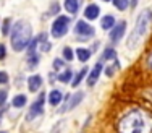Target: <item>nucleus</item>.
<instances>
[{
	"label": "nucleus",
	"mask_w": 152,
	"mask_h": 133,
	"mask_svg": "<svg viewBox=\"0 0 152 133\" xmlns=\"http://www.w3.org/2000/svg\"><path fill=\"white\" fill-rule=\"evenodd\" d=\"M120 133H152V118L144 110H129L118 123Z\"/></svg>",
	"instance_id": "f257e3e1"
},
{
	"label": "nucleus",
	"mask_w": 152,
	"mask_h": 133,
	"mask_svg": "<svg viewBox=\"0 0 152 133\" xmlns=\"http://www.w3.org/2000/svg\"><path fill=\"white\" fill-rule=\"evenodd\" d=\"M151 24H152V10L151 8H144L142 12L137 15V18H136L134 28H133V31L128 36L126 47L131 49V50L136 49L137 46L141 44V41L146 37V34L149 33Z\"/></svg>",
	"instance_id": "f03ea898"
},
{
	"label": "nucleus",
	"mask_w": 152,
	"mask_h": 133,
	"mask_svg": "<svg viewBox=\"0 0 152 133\" xmlns=\"http://www.w3.org/2000/svg\"><path fill=\"white\" fill-rule=\"evenodd\" d=\"M31 36H32V28L29 24V21L20 20L13 24L12 33H10V44L12 49L15 52H23L24 49H28L31 42Z\"/></svg>",
	"instance_id": "7ed1b4c3"
},
{
	"label": "nucleus",
	"mask_w": 152,
	"mask_h": 133,
	"mask_svg": "<svg viewBox=\"0 0 152 133\" xmlns=\"http://www.w3.org/2000/svg\"><path fill=\"white\" fill-rule=\"evenodd\" d=\"M68 28H70V16L58 15L55 20H53V23H52L50 34H52V37L60 39V37H63V36L68 33Z\"/></svg>",
	"instance_id": "20e7f679"
},
{
	"label": "nucleus",
	"mask_w": 152,
	"mask_h": 133,
	"mask_svg": "<svg viewBox=\"0 0 152 133\" xmlns=\"http://www.w3.org/2000/svg\"><path fill=\"white\" fill-rule=\"evenodd\" d=\"M45 96H47L45 93H39L37 99L31 104V109H29V112H28V115H26L28 120H32V118H37L39 115H42V112H44Z\"/></svg>",
	"instance_id": "39448f33"
},
{
	"label": "nucleus",
	"mask_w": 152,
	"mask_h": 133,
	"mask_svg": "<svg viewBox=\"0 0 152 133\" xmlns=\"http://www.w3.org/2000/svg\"><path fill=\"white\" fill-rule=\"evenodd\" d=\"M83 98H84V93H83V91H78L75 96H71V94H65V96H63L65 104H63V107L60 109V112H66V110L75 109V107L83 101Z\"/></svg>",
	"instance_id": "423d86ee"
},
{
	"label": "nucleus",
	"mask_w": 152,
	"mask_h": 133,
	"mask_svg": "<svg viewBox=\"0 0 152 133\" xmlns=\"http://www.w3.org/2000/svg\"><path fill=\"white\" fill-rule=\"evenodd\" d=\"M75 33L78 36H81V37H92L96 34V29L89 23H86L84 20H79L75 24Z\"/></svg>",
	"instance_id": "0eeeda50"
},
{
	"label": "nucleus",
	"mask_w": 152,
	"mask_h": 133,
	"mask_svg": "<svg viewBox=\"0 0 152 133\" xmlns=\"http://www.w3.org/2000/svg\"><path fill=\"white\" fill-rule=\"evenodd\" d=\"M102 70H104V63H102V60H100V62H97L96 65H94V68L89 71V75H88V80H86V83H88L89 88H92V86L97 83V80H99Z\"/></svg>",
	"instance_id": "6e6552de"
},
{
	"label": "nucleus",
	"mask_w": 152,
	"mask_h": 133,
	"mask_svg": "<svg viewBox=\"0 0 152 133\" xmlns=\"http://www.w3.org/2000/svg\"><path fill=\"white\" fill-rule=\"evenodd\" d=\"M125 31H126V23L125 21H120V23H117L113 28L110 29V41L113 42V44H117L118 41L125 36Z\"/></svg>",
	"instance_id": "1a4fd4ad"
},
{
	"label": "nucleus",
	"mask_w": 152,
	"mask_h": 133,
	"mask_svg": "<svg viewBox=\"0 0 152 133\" xmlns=\"http://www.w3.org/2000/svg\"><path fill=\"white\" fill-rule=\"evenodd\" d=\"M99 15H100V8H99V5H96V3H89V5L84 8V18L89 20V21L97 20Z\"/></svg>",
	"instance_id": "9d476101"
},
{
	"label": "nucleus",
	"mask_w": 152,
	"mask_h": 133,
	"mask_svg": "<svg viewBox=\"0 0 152 133\" xmlns=\"http://www.w3.org/2000/svg\"><path fill=\"white\" fill-rule=\"evenodd\" d=\"M42 76L41 75H31L29 78H28V89H29L31 93H37L39 89H41L42 86Z\"/></svg>",
	"instance_id": "9b49d317"
},
{
	"label": "nucleus",
	"mask_w": 152,
	"mask_h": 133,
	"mask_svg": "<svg viewBox=\"0 0 152 133\" xmlns=\"http://www.w3.org/2000/svg\"><path fill=\"white\" fill-rule=\"evenodd\" d=\"M63 8L66 10L70 15H76L79 10V0H65L63 2Z\"/></svg>",
	"instance_id": "f8f14e48"
},
{
	"label": "nucleus",
	"mask_w": 152,
	"mask_h": 133,
	"mask_svg": "<svg viewBox=\"0 0 152 133\" xmlns=\"http://www.w3.org/2000/svg\"><path fill=\"white\" fill-rule=\"evenodd\" d=\"M47 99H49L50 106H58L61 101H63V94H61V91H58V89H52Z\"/></svg>",
	"instance_id": "ddd939ff"
},
{
	"label": "nucleus",
	"mask_w": 152,
	"mask_h": 133,
	"mask_svg": "<svg viewBox=\"0 0 152 133\" xmlns=\"http://www.w3.org/2000/svg\"><path fill=\"white\" fill-rule=\"evenodd\" d=\"M88 73H89V68H81V70H79L76 75H73V80H71V86H73V88H76V86L81 83L83 78H84Z\"/></svg>",
	"instance_id": "4468645a"
},
{
	"label": "nucleus",
	"mask_w": 152,
	"mask_h": 133,
	"mask_svg": "<svg viewBox=\"0 0 152 133\" xmlns=\"http://www.w3.org/2000/svg\"><path fill=\"white\" fill-rule=\"evenodd\" d=\"M115 24L117 23H115V18L112 15H105L102 18V21H100V26H102V29H105V31H110Z\"/></svg>",
	"instance_id": "2eb2a0df"
},
{
	"label": "nucleus",
	"mask_w": 152,
	"mask_h": 133,
	"mask_svg": "<svg viewBox=\"0 0 152 133\" xmlns=\"http://www.w3.org/2000/svg\"><path fill=\"white\" fill-rule=\"evenodd\" d=\"M76 57H78L79 62H88L91 59V50L84 49V47H78L76 49Z\"/></svg>",
	"instance_id": "dca6fc26"
},
{
	"label": "nucleus",
	"mask_w": 152,
	"mask_h": 133,
	"mask_svg": "<svg viewBox=\"0 0 152 133\" xmlns=\"http://www.w3.org/2000/svg\"><path fill=\"white\" fill-rule=\"evenodd\" d=\"M28 102V98L24 94H16L15 98L12 99V106L16 107V109H21V107H24Z\"/></svg>",
	"instance_id": "f3484780"
},
{
	"label": "nucleus",
	"mask_w": 152,
	"mask_h": 133,
	"mask_svg": "<svg viewBox=\"0 0 152 133\" xmlns=\"http://www.w3.org/2000/svg\"><path fill=\"white\" fill-rule=\"evenodd\" d=\"M57 80H58L60 83H70V81L73 80V71L68 70V68H65V70L61 71V73H58Z\"/></svg>",
	"instance_id": "a211bd4d"
},
{
	"label": "nucleus",
	"mask_w": 152,
	"mask_h": 133,
	"mask_svg": "<svg viewBox=\"0 0 152 133\" xmlns=\"http://www.w3.org/2000/svg\"><path fill=\"white\" fill-rule=\"evenodd\" d=\"M28 65H29L31 68H34V67H37V63H39V55L36 52H28Z\"/></svg>",
	"instance_id": "6ab92c4d"
},
{
	"label": "nucleus",
	"mask_w": 152,
	"mask_h": 133,
	"mask_svg": "<svg viewBox=\"0 0 152 133\" xmlns=\"http://www.w3.org/2000/svg\"><path fill=\"white\" fill-rule=\"evenodd\" d=\"M115 57H117V50L113 47H107L102 52V62L104 60H112V59H115Z\"/></svg>",
	"instance_id": "aec40b11"
},
{
	"label": "nucleus",
	"mask_w": 152,
	"mask_h": 133,
	"mask_svg": "<svg viewBox=\"0 0 152 133\" xmlns=\"http://www.w3.org/2000/svg\"><path fill=\"white\" fill-rule=\"evenodd\" d=\"M113 2V7L117 10H120V12H125V10H128V5H129V0H112Z\"/></svg>",
	"instance_id": "412c9836"
},
{
	"label": "nucleus",
	"mask_w": 152,
	"mask_h": 133,
	"mask_svg": "<svg viewBox=\"0 0 152 133\" xmlns=\"http://www.w3.org/2000/svg\"><path fill=\"white\" fill-rule=\"evenodd\" d=\"M61 54H63V60H66V62H71V60L75 59V52L71 47H63Z\"/></svg>",
	"instance_id": "4be33fe9"
},
{
	"label": "nucleus",
	"mask_w": 152,
	"mask_h": 133,
	"mask_svg": "<svg viewBox=\"0 0 152 133\" xmlns=\"http://www.w3.org/2000/svg\"><path fill=\"white\" fill-rule=\"evenodd\" d=\"M10 24H12V20L10 18H5V21H3V24H2V34L3 36H7V34H10Z\"/></svg>",
	"instance_id": "5701e85b"
},
{
	"label": "nucleus",
	"mask_w": 152,
	"mask_h": 133,
	"mask_svg": "<svg viewBox=\"0 0 152 133\" xmlns=\"http://www.w3.org/2000/svg\"><path fill=\"white\" fill-rule=\"evenodd\" d=\"M63 59H57V60H53V70H63Z\"/></svg>",
	"instance_id": "b1692460"
},
{
	"label": "nucleus",
	"mask_w": 152,
	"mask_h": 133,
	"mask_svg": "<svg viewBox=\"0 0 152 133\" xmlns=\"http://www.w3.org/2000/svg\"><path fill=\"white\" fill-rule=\"evenodd\" d=\"M7 96H8V93H7V89H0V107L5 104L7 101Z\"/></svg>",
	"instance_id": "393cba45"
},
{
	"label": "nucleus",
	"mask_w": 152,
	"mask_h": 133,
	"mask_svg": "<svg viewBox=\"0 0 152 133\" xmlns=\"http://www.w3.org/2000/svg\"><path fill=\"white\" fill-rule=\"evenodd\" d=\"M7 83H8V73L0 71V85H7Z\"/></svg>",
	"instance_id": "a878e982"
},
{
	"label": "nucleus",
	"mask_w": 152,
	"mask_h": 133,
	"mask_svg": "<svg viewBox=\"0 0 152 133\" xmlns=\"http://www.w3.org/2000/svg\"><path fill=\"white\" fill-rule=\"evenodd\" d=\"M50 47H52V46H50V42L44 39V41H42V44H41V50H42V52H49Z\"/></svg>",
	"instance_id": "bb28decb"
},
{
	"label": "nucleus",
	"mask_w": 152,
	"mask_h": 133,
	"mask_svg": "<svg viewBox=\"0 0 152 133\" xmlns=\"http://www.w3.org/2000/svg\"><path fill=\"white\" fill-rule=\"evenodd\" d=\"M7 57V47L5 44H0V60H5Z\"/></svg>",
	"instance_id": "cd10ccee"
},
{
	"label": "nucleus",
	"mask_w": 152,
	"mask_h": 133,
	"mask_svg": "<svg viewBox=\"0 0 152 133\" xmlns=\"http://www.w3.org/2000/svg\"><path fill=\"white\" fill-rule=\"evenodd\" d=\"M115 70H117V68H115V65H110V67H107V68H105V75H107V76H113Z\"/></svg>",
	"instance_id": "c85d7f7f"
},
{
	"label": "nucleus",
	"mask_w": 152,
	"mask_h": 133,
	"mask_svg": "<svg viewBox=\"0 0 152 133\" xmlns=\"http://www.w3.org/2000/svg\"><path fill=\"white\" fill-rule=\"evenodd\" d=\"M58 10H60V5L55 2V3H52V8L49 10V13H50V15H55V13L58 12Z\"/></svg>",
	"instance_id": "c756f323"
},
{
	"label": "nucleus",
	"mask_w": 152,
	"mask_h": 133,
	"mask_svg": "<svg viewBox=\"0 0 152 133\" xmlns=\"http://www.w3.org/2000/svg\"><path fill=\"white\" fill-rule=\"evenodd\" d=\"M146 65H147V68L149 70H152V52L147 55V59H146Z\"/></svg>",
	"instance_id": "7c9ffc66"
},
{
	"label": "nucleus",
	"mask_w": 152,
	"mask_h": 133,
	"mask_svg": "<svg viewBox=\"0 0 152 133\" xmlns=\"http://www.w3.org/2000/svg\"><path fill=\"white\" fill-rule=\"evenodd\" d=\"M104 2H110V0H104Z\"/></svg>",
	"instance_id": "2f4dec72"
},
{
	"label": "nucleus",
	"mask_w": 152,
	"mask_h": 133,
	"mask_svg": "<svg viewBox=\"0 0 152 133\" xmlns=\"http://www.w3.org/2000/svg\"><path fill=\"white\" fill-rule=\"evenodd\" d=\"M0 133H7V132H0Z\"/></svg>",
	"instance_id": "473e14b6"
},
{
	"label": "nucleus",
	"mask_w": 152,
	"mask_h": 133,
	"mask_svg": "<svg viewBox=\"0 0 152 133\" xmlns=\"http://www.w3.org/2000/svg\"><path fill=\"white\" fill-rule=\"evenodd\" d=\"M133 2H136V0H133Z\"/></svg>",
	"instance_id": "72a5a7b5"
}]
</instances>
